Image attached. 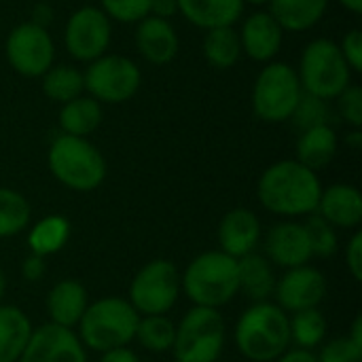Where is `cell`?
<instances>
[{
	"instance_id": "1",
	"label": "cell",
	"mask_w": 362,
	"mask_h": 362,
	"mask_svg": "<svg viewBox=\"0 0 362 362\" xmlns=\"http://www.w3.org/2000/svg\"><path fill=\"white\" fill-rule=\"evenodd\" d=\"M322 195L320 180L314 170L297 159H284L269 165L259 180L261 204L282 216H301L318 208Z\"/></svg>"
},
{
	"instance_id": "2",
	"label": "cell",
	"mask_w": 362,
	"mask_h": 362,
	"mask_svg": "<svg viewBox=\"0 0 362 362\" xmlns=\"http://www.w3.org/2000/svg\"><path fill=\"white\" fill-rule=\"evenodd\" d=\"M238 350L252 362L280 358L291 344V320L282 308L272 303L252 305L235 329Z\"/></svg>"
},
{
	"instance_id": "3",
	"label": "cell",
	"mask_w": 362,
	"mask_h": 362,
	"mask_svg": "<svg viewBox=\"0 0 362 362\" xmlns=\"http://www.w3.org/2000/svg\"><path fill=\"white\" fill-rule=\"evenodd\" d=\"M47 163L55 180L72 191H93L106 178V159L87 138L57 136L49 146Z\"/></svg>"
},
{
	"instance_id": "4",
	"label": "cell",
	"mask_w": 362,
	"mask_h": 362,
	"mask_svg": "<svg viewBox=\"0 0 362 362\" xmlns=\"http://www.w3.org/2000/svg\"><path fill=\"white\" fill-rule=\"evenodd\" d=\"M297 76L303 93L322 102L335 100L348 85H352V70L341 55V49L331 38H314L305 45Z\"/></svg>"
},
{
	"instance_id": "5",
	"label": "cell",
	"mask_w": 362,
	"mask_h": 362,
	"mask_svg": "<svg viewBox=\"0 0 362 362\" xmlns=\"http://www.w3.org/2000/svg\"><path fill=\"white\" fill-rule=\"evenodd\" d=\"M185 293L197 308H221L240 293L238 259L225 252H204L185 272Z\"/></svg>"
},
{
	"instance_id": "6",
	"label": "cell",
	"mask_w": 362,
	"mask_h": 362,
	"mask_svg": "<svg viewBox=\"0 0 362 362\" xmlns=\"http://www.w3.org/2000/svg\"><path fill=\"white\" fill-rule=\"evenodd\" d=\"M140 314L132 303L108 297L87 305L81 325V337L87 348L95 352H108L115 348H125L136 337Z\"/></svg>"
},
{
	"instance_id": "7",
	"label": "cell",
	"mask_w": 362,
	"mask_h": 362,
	"mask_svg": "<svg viewBox=\"0 0 362 362\" xmlns=\"http://www.w3.org/2000/svg\"><path fill=\"white\" fill-rule=\"evenodd\" d=\"M303 98L297 70L286 62H267L252 85V110L261 121H288Z\"/></svg>"
},
{
	"instance_id": "8",
	"label": "cell",
	"mask_w": 362,
	"mask_h": 362,
	"mask_svg": "<svg viewBox=\"0 0 362 362\" xmlns=\"http://www.w3.org/2000/svg\"><path fill=\"white\" fill-rule=\"evenodd\" d=\"M85 91L100 104H123L132 100L142 85L140 66L119 53H104L89 62L83 72Z\"/></svg>"
},
{
	"instance_id": "9",
	"label": "cell",
	"mask_w": 362,
	"mask_h": 362,
	"mask_svg": "<svg viewBox=\"0 0 362 362\" xmlns=\"http://www.w3.org/2000/svg\"><path fill=\"white\" fill-rule=\"evenodd\" d=\"M225 346V320L212 308H193L176 329V362H216Z\"/></svg>"
},
{
	"instance_id": "10",
	"label": "cell",
	"mask_w": 362,
	"mask_h": 362,
	"mask_svg": "<svg viewBox=\"0 0 362 362\" xmlns=\"http://www.w3.org/2000/svg\"><path fill=\"white\" fill-rule=\"evenodd\" d=\"M4 55L17 74L25 78H40L55 64V42L45 25L23 21L8 32Z\"/></svg>"
},
{
	"instance_id": "11",
	"label": "cell",
	"mask_w": 362,
	"mask_h": 362,
	"mask_svg": "<svg viewBox=\"0 0 362 362\" xmlns=\"http://www.w3.org/2000/svg\"><path fill=\"white\" fill-rule=\"evenodd\" d=\"M178 291L180 276L176 265L165 259L151 261L136 274L129 286L132 308L144 316H163L174 308Z\"/></svg>"
},
{
	"instance_id": "12",
	"label": "cell",
	"mask_w": 362,
	"mask_h": 362,
	"mask_svg": "<svg viewBox=\"0 0 362 362\" xmlns=\"http://www.w3.org/2000/svg\"><path fill=\"white\" fill-rule=\"evenodd\" d=\"M112 40V21L100 6H81L70 13L64 28V47L76 62H93L102 57Z\"/></svg>"
},
{
	"instance_id": "13",
	"label": "cell",
	"mask_w": 362,
	"mask_h": 362,
	"mask_svg": "<svg viewBox=\"0 0 362 362\" xmlns=\"http://www.w3.org/2000/svg\"><path fill=\"white\" fill-rule=\"evenodd\" d=\"M19 362H87V356L70 329L51 322L30 335Z\"/></svg>"
},
{
	"instance_id": "14",
	"label": "cell",
	"mask_w": 362,
	"mask_h": 362,
	"mask_svg": "<svg viewBox=\"0 0 362 362\" xmlns=\"http://www.w3.org/2000/svg\"><path fill=\"white\" fill-rule=\"evenodd\" d=\"M274 293L282 310L288 312L314 310L327 295V280L318 269L301 265L291 269L280 280V284H276Z\"/></svg>"
},
{
	"instance_id": "15",
	"label": "cell",
	"mask_w": 362,
	"mask_h": 362,
	"mask_svg": "<svg viewBox=\"0 0 362 362\" xmlns=\"http://www.w3.org/2000/svg\"><path fill=\"white\" fill-rule=\"evenodd\" d=\"M242 53L259 64L274 62L284 42V30L280 23L269 15V11H255L250 13L242 28L238 30Z\"/></svg>"
},
{
	"instance_id": "16",
	"label": "cell",
	"mask_w": 362,
	"mask_h": 362,
	"mask_svg": "<svg viewBox=\"0 0 362 362\" xmlns=\"http://www.w3.org/2000/svg\"><path fill=\"white\" fill-rule=\"evenodd\" d=\"M134 42L138 53L153 66H165L170 64L180 49V38L170 23V19L161 17H144L136 23Z\"/></svg>"
},
{
	"instance_id": "17",
	"label": "cell",
	"mask_w": 362,
	"mask_h": 362,
	"mask_svg": "<svg viewBox=\"0 0 362 362\" xmlns=\"http://www.w3.org/2000/svg\"><path fill=\"white\" fill-rule=\"evenodd\" d=\"M261 238V223L255 212L246 208H235L225 214L221 229H218V242H221V252L242 259L250 255Z\"/></svg>"
},
{
	"instance_id": "18",
	"label": "cell",
	"mask_w": 362,
	"mask_h": 362,
	"mask_svg": "<svg viewBox=\"0 0 362 362\" xmlns=\"http://www.w3.org/2000/svg\"><path fill=\"white\" fill-rule=\"evenodd\" d=\"M267 255L282 267H301L312 259V246L303 225L282 223L276 225L267 235Z\"/></svg>"
},
{
	"instance_id": "19",
	"label": "cell",
	"mask_w": 362,
	"mask_h": 362,
	"mask_svg": "<svg viewBox=\"0 0 362 362\" xmlns=\"http://www.w3.org/2000/svg\"><path fill=\"white\" fill-rule=\"evenodd\" d=\"M320 216L335 227H358L362 221V195L356 187L350 185H333L322 191L318 208Z\"/></svg>"
},
{
	"instance_id": "20",
	"label": "cell",
	"mask_w": 362,
	"mask_h": 362,
	"mask_svg": "<svg viewBox=\"0 0 362 362\" xmlns=\"http://www.w3.org/2000/svg\"><path fill=\"white\" fill-rule=\"evenodd\" d=\"M178 13L202 30L233 25L244 11V0H176Z\"/></svg>"
},
{
	"instance_id": "21",
	"label": "cell",
	"mask_w": 362,
	"mask_h": 362,
	"mask_svg": "<svg viewBox=\"0 0 362 362\" xmlns=\"http://www.w3.org/2000/svg\"><path fill=\"white\" fill-rule=\"evenodd\" d=\"M267 6L284 32H308L327 15L329 0H272Z\"/></svg>"
},
{
	"instance_id": "22",
	"label": "cell",
	"mask_w": 362,
	"mask_h": 362,
	"mask_svg": "<svg viewBox=\"0 0 362 362\" xmlns=\"http://www.w3.org/2000/svg\"><path fill=\"white\" fill-rule=\"evenodd\" d=\"M47 310L53 325L70 329L78 325L87 310V291L74 280H62L51 288L47 297Z\"/></svg>"
},
{
	"instance_id": "23",
	"label": "cell",
	"mask_w": 362,
	"mask_h": 362,
	"mask_svg": "<svg viewBox=\"0 0 362 362\" xmlns=\"http://www.w3.org/2000/svg\"><path fill=\"white\" fill-rule=\"evenodd\" d=\"M337 146V134L329 123L308 127L297 140V161L316 172L335 159Z\"/></svg>"
},
{
	"instance_id": "24",
	"label": "cell",
	"mask_w": 362,
	"mask_h": 362,
	"mask_svg": "<svg viewBox=\"0 0 362 362\" xmlns=\"http://www.w3.org/2000/svg\"><path fill=\"white\" fill-rule=\"evenodd\" d=\"M32 327L15 305H0V362H17L23 354Z\"/></svg>"
},
{
	"instance_id": "25",
	"label": "cell",
	"mask_w": 362,
	"mask_h": 362,
	"mask_svg": "<svg viewBox=\"0 0 362 362\" xmlns=\"http://www.w3.org/2000/svg\"><path fill=\"white\" fill-rule=\"evenodd\" d=\"M102 104L93 100L91 95H78L66 104H62L59 110V127L68 136L87 138L98 129L102 123Z\"/></svg>"
},
{
	"instance_id": "26",
	"label": "cell",
	"mask_w": 362,
	"mask_h": 362,
	"mask_svg": "<svg viewBox=\"0 0 362 362\" xmlns=\"http://www.w3.org/2000/svg\"><path fill=\"white\" fill-rule=\"evenodd\" d=\"M202 51L206 62L216 70H229L233 68L242 57V42L240 34L233 25H221L206 30Z\"/></svg>"
},
{
	"instance_id": "27",
	"label": "cell",
	"mask_w": 362,
	"mask_h": 362,
	"mask_svg": "<svg viewBox=\"0 0 362 362\" xmlns=\"http://www.w3.org/2000/svg\"><path fill=\"white\" fill-rule=\"evenodd\" d=\"M238 272H240V291L252 301L263 303L269 295L276 291V278L269 267V263L259 255H246L238 259Z\"/></svg>"
},
{
	"instance_id": "28",
	"label": "cell",
	"mask_w": 362,
	"mask_h": 362,
	"mask_svg": "<svg viewBox=\"0 0 362 362\" xmlns=\"http://www.w3.org/2000/svg\"><path fill=\"white\" fill-rule=\"evenodd\" d=\"M40 78H42L40 85H42L45 95L57 104H66V102L83 95V91H85L83 72L68 64H57V66L53 64Z\"/></svg>"
},
{
	"instance_id": "29",
	"label": "cell",
	"mask_w": 362,
	"mask_h": 362,
	"mask_svg": "<svg viewBox=\"0 0 362 362\" xmlns=\"http://www.w3.org/2000/svg\"><path fill=\"white\" fill-rule=\"evenodd\" d=\"M70 238V225L64 216H47L42 221H38L30 235H28V244L32 248V255L36 257H49L57 250L64 248V244Z\"/></svg>"
},
{
	"instance_id": "30",
	"label": "cell",
	"mask_w": 362,
	"mask_h": 362,
	"mask_svg": "<svg viewBox=\"0 0 362 362\" xmlns=\"http://www.w3.org/2000/svg\"><path fill=\"white\" fill-rule=\"evenodd\" d=\"M30 223V204L13 189L0 187V238L19 233Z\"/></svg>"
},
{
	"instance_id": "31",
	"label": "cell",
	"mask_w": 362,
	"mask_h": 362,
	"mask_svg": "<svg viewBox=\"0 0 362 362\" xmlns=\"http://www.w3.org/2000/svg\"><path fill=\"white\" fill-rule=\"evenodd\" d=\"M136 339L142 348L151 352H165L174 346L176 339V327L165 316H144L138 322Z\"/></svg>"
},
{
	"instance_id": "32",
	"label": "cell",
	"mask_w": 362,
	"mask_h": 362,
	"mask_svg": "<svg viewBox=\"0 0 362 362\" xmlns=\"http://www.w3.org/2000/svg\"><path fill=\"white\" fill-rule=\"evenodd\" d=\"M325 335H327V320L316 308L295 312V318L291 320V339H295L299 348L312 350L325 339Z\"/></svg>"
},
{
	"instance_id": "33",
	"label": "cell",
	"mask_w": 362,
	"mask_h": 362,
	"mask_svg": "<svg viewBox=\"0 0 362 362\" xmlns=\"http://www.w3.org/2000/svg\"><path fill=\"white\" fill-rule=\"evenodd\" d=\"M100 8L110 21L138 23L151 15V0H100Z\"/></svg>"
},
{
	"instance_id": "34",
	"label": "cell",
	"mask_w": 362,
	"mask_h": 362,
	"mask_svg": "<svg viewBox=\"0 0 362 362\" xmlns=\"http://www.w3.org/2000/svg\"><path fill=\"white\" fill-rule=\"evenodd\" d=\"M303 229L308 233L312 255L329 257L337 250V235H335L333 227L322 216H312L308 221V225H303Z\"/></svg>"
},
{
	"instance_id": "35",
	"label": "cell",
	"mask_w": 362,
	"mask_h": 362,
	"mask_svg": "<svg viewBox=\"0 0 362 362\" xmlns=\"http://www.w3.org/2000/svg\"><path fill=\"white\" fill-rule=\"evenodd\" d=\"M291 119L297 121L301 132L308 129V127H314V125H322V123H327L325 102L303 93V98H301V102H299V106H297V110H295V115Z\"/></svg>"
},
{
	"instance_id": "36",
	"label": "cell",
	"mask_w": 362,
	"mask_h": 362,
	"mask_svg": "<svg viewBox=\"0 0 362 362\" xmlns=\"http://www.w3.org/2000/svg\"><path fill=\"white\" fill-rule=\"evenodd\" d=\"M337 106L346 123H350L354 129L362 125V89L358 85H348L337 98Z\"/></svg>"
},
{
	"instance_id": "37",
	"label": "cell",
	"mask_w": 362,
	"mask_h": 362,
	"mask_svg": "<svg viewBox=\"0 0 362 362\" xmlns=\"http://www.w3.org/2000/svg\"><path fill=\"white\" fill-rule=\"evenodd\" d=\"M318 362H362V350L350 339H335L322 350Z\"/></svg>"
},
{
	"instance_id": "38",
	"label": "cell",
	"mask_w": 362,
	"mask_h": 362,
	"mask_svg": "<svg viewBox=\"0 0 362 362\" xmlns=\"http://www.w3.org/2000/svg\"><path fill=\"white\" fill-rule=\"evenodd\" d=\"M341 55L348 62L352 72H361L362 70V34L361 30H350L344 34L341 42H339Z\"/></svg>"
},
{
	"instance_id": "39",
	"label": "cell",
	"mask_w": 362,
	"mask_h": 362,
	"mask_svg": "<svg viewBox=\"0 0 362 362\" xmlns=\"http://www.w3.org/2000/svg\"><path fill=\"white\" fill-rule=\"evenodd\" d=\"M348 269L352 274L354 280H362V233L358 231L352 240H350V246H348Z\"/></svg>"
},
{
	"instance_id": "40",
	"label": "cell",
	"mask_w": 362,
	"mask_h": 362,
	"mask_svg": "<svg viewBox=\"0 0 362 362\" xmlns=\"http://www.w3.org/2000/svg\"><path fill=\"white\" fill-rule=\"evenodd\" d=\"M21 274H23V278H25L28 282L40 280L42 274H45V261H42V257H36V255L28 257V259L23 261V265H21Z\"/></svg>"
},
{
	"instance_id": "41",
	"label": "cell",
	"mask_w": 362,
	"mask_h": 362,
	"mask_svg": "<svg viewBox=\"0 0 362 362\" xmlns=\"http://www.w3.org/2000/svg\"><path fill=\"white\" fill-rule=\"evenodd\" d=\"M178 13V2L176 0H151V15L170 19Z\"/></svg>"
},
{
	"instance_id": "42",
	"label": "cell",
	"mask_w": 362,
	"mask_h": 362,
	"mask_svg": "<svg viewBox=\"0 0 362 362\" xmlns=\"http://www.w3.org/2000/svg\"><path fill=\"white\" fill-rule=\"evenodd\" d=\"M100 362H140V361H138V356H136L132 350H127V348H115V350L104 352V356H102V361Z\"/></svg>"
},
{
	"instance_id": "43",
	"label": "cell",
	"mask_w": 362,
	"mask_h": 362,
	"mask_svg": "<svg viewBox=\"0 0 362 362\" xmlns=\"http://www.w3.org/2000/svg\"><path fill=\"white\" fill-rule=\"evenodd\" d=\"M278 362H318V356H316L312 350L297 348V350H291L288 354L280 356V361Z\"/></svg>"
},
{
	"instance_id": "44",
	"label": "cell",
	"mask_w": 362,
	"mask_h": 362,
	"mask_svg": "<svg viewBox=\"0 0 362 362\" xmlns=\"http://www.w3.org/2000/svg\"><path fill=\"white\" fill-rule=\"evenodd\" d=\"M348 339H350V344H354L356 348H361L362 350V318L361 316L354 320V327H352V337H348Z\"/></svg>"
},
{
	"instance_id": "45",
	"label": "cell",
	"mask_w": 362,
	"mask_h": 362,
	"mask_svg": "<svg viewBox=\"0 0 362 362\" xmlns=\"http://www.w3.org/2000/svg\"><path fill=\"white\" fill-rule=\"evenodd\" d=\"M346 11H350V13H354V15H358L362 11V0H337Z\"/></svg>"
},
{
	"instance_id": "46",
	"label": "cell",
	"mask_w": 362,
	"mask_h": 362,
	"mask_svg": "<svg viewBox=\"0 0 362 362\" xmlns=\"http://www.w3.org/2000/svg\"><path fill=\"white\" fill-rule=\"evenodd\" d=\"M348 142H350V146H354V148H358L362 144V134L358 129H354L350 136H348Z\"/></svg>"
},
{
	"instance_id": "47",
	"label": "cell",
	"mask_w": 362,
	"mask_h": 362,
	"mask_svg": "<svg viewBox=\"0 0 362 362\" xmlns=\"http://www.w3.org/2000/svg\"><path fill=\"white\" fill-rule=\"evenodd\" d=\"M4 291H6V278H4V272L0 267V299L4 297Z\"/></svg>"
},
{
	"instance_id": "48",
	"label": "cell",
	"mask_w": 362,
	"mask_h": 362,
	"mask_svg": "<svg viewBox=\"0 0 362 362\" xmlns=\"http://www.w3.org/2000/svg\"><path fill=\"white\" fill-rule=\"evenodd\" d=\"M272 0H244V4H252V6H267Z\"/></svg>"
}]
</instances>
